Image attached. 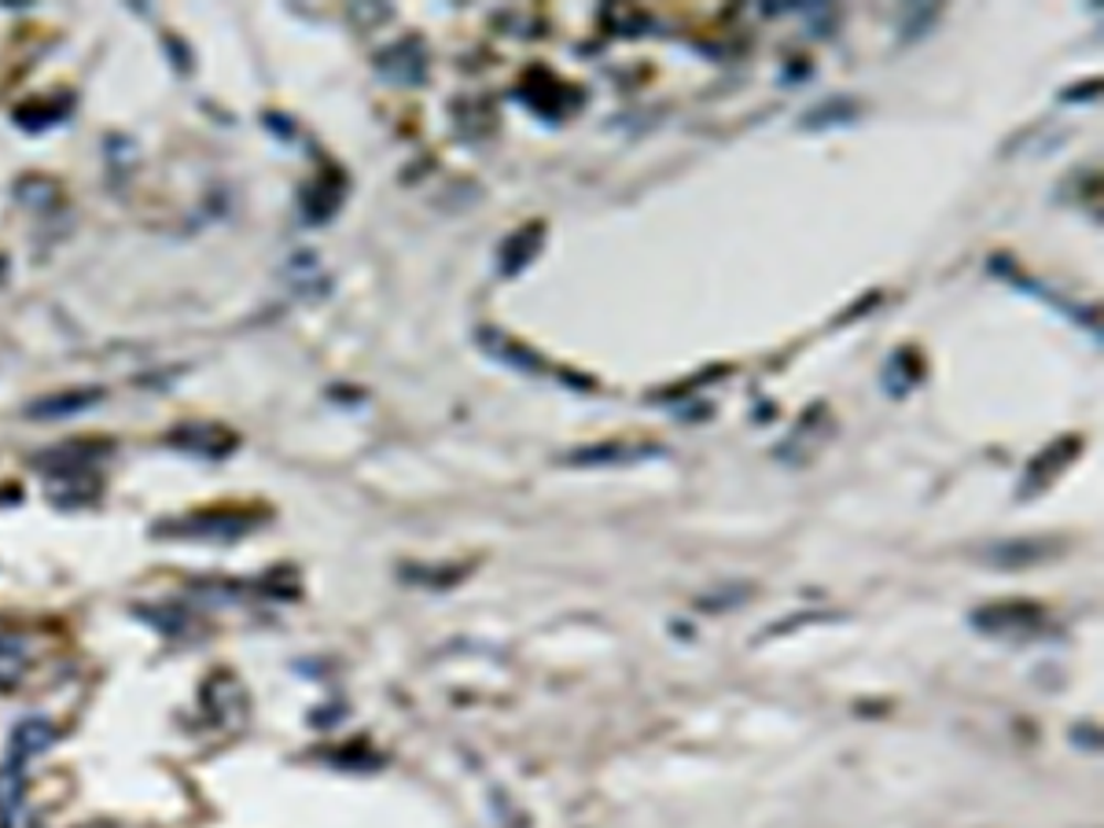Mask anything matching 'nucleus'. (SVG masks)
I'll list each match as a JSON object with an SVG mask.
<instances>
[{
    "label": "nucleus",
    "mask_w": 1104,
    "mask_h": 828,
    "mask_svg": "<svg viewBox=\"0 0 1104 828\" xmlns=\"http://www.w3.org/2000/svg\"><path fill=\"white\" fill-rule=\"evenodd\" d=\"M972 626L987 637L1027 640L1045 629V612L1027 601H1001V604H987V607H979V612H972Z\"/></svg>",
    "instance_id": "obj_1"
},
{
    "label": "nucleus",
    "mask_w": 1104,
    "mask_h": 828,
    "mask_svg": "<svg viewBox=\"0 0 1104 828\" xmlns=\"http://www.w3.org/2000/svg\"><path fill=\"white\" fill-rule=\"evenodd\" d=\"M1079 449H1082V438H1079V435H1068V438L1049 442V446H1045L1042 453H1038V457H1034L1031 464H1027L1023 482H1020V501H1027V497L1045 493L1049 486L1057 482V475L1071 468V460L1079 457Z\"/></svg>",
    "instance_id": "obj_2"
},
{
    "label": "nucleus",
    "mask_w": 1104,
    "mask_h": 828,
    "mask_svg": "<svg viewBox=\"0 0 1104 828\" xmlns=\"http://www.w3.org/2000/svg\"><path fill=\"white\" fill-rule=\"evenodd\" d=\"M828 416H832V413H828L825 405L806 408L799 424L792 427V435L777 446V457L784 464H795V468L810 464L817 457V449H821L825 442H828V435H832V420H828Z\"/></svg>",
    "instance_id": "obj_3"
},
{
    "label": "nucleus",
    "mask_w": 1104,
    "mask_h": 828,
    "mask_svg": "<svg viewBox=\"0 0 1104 828\" xmlns=\"http://www.w3.org/2000/svg\"><path fill=\"white\" fill-rule=\"evenodd\" d=\"M254 523H258V516L217 508V512H195L188 519H177L173 530L181 538H240L243 530L254 527Z\"/></svg>",
    "instance_id": "obj_4"
},
{
    "label": "nucleus",
    "mask_w": 1104,
    "mask_h": 828,
    "mask_svg": "<svg viewBox=\"0 0 1104 828\" xmlns=\"http://www.w3.org/2000/svg\"><path fill=\"white\" fill-rule=\"evenodd\" d=\"M22 762H8L0 766V825L4 828H30L26 821V777H22Z\"/></svg>",
    "instance_id": "obj_5"
},
{
    "label": "nucleus",
    "mask_w": 1104,
    "mask_h": 828,
    "mask_svg": "<svg viewBox=\"0 0 1104 828\" xmlns=\"http://www.w3.org/2000/svg\"><path fill=\"white\" fill-rule=\"evenodd\" d=\"M1060 545L1049 538H1023V541H1001V545L987 549V560L994 567H1027V563H1045L1049 556H1057Z\"/></svg>",
    "instance_id": "obj_6"
},
{
    "label": "nucleus",
    "mask_w": 1104,
    "mask_h": 828,
    "mask_svg": "<svg viewBox=\"0 0 1104 828\" xmlns=\"http://www.w3.org/2000/svg\"><path fill=\"white\" fill-rule=\"evenodd\" d=\"M55 744V725L49 718H22L11 733V762H26Z\"/></svg>",
    "instance_id": "obj_7"
},
{
    "label": "nucleus",
    "mask_w": 1104,
    "mask_h": 828,
    "mask_svg": "<svg viewBox=\"0 0 1104 828\" xmlns=\"http://www.w3.org/2000/svg\"><path fill=\"white\" fill-rule=\"evenodd\" d=\"M380 71L391 77V82H424V52H420V41H402L394 44L391 52L380 55Z\"/></svg>",
    "instance_id": "obj_8"
},
{
    "label": "nucleus",
    "mask_w": 1104,
    "mask_h": 828,
    "mask_svg": "<svg viewBox=\"0 0 1104 828\" xmlns=\"http://www.w3.org/2000/svg\"><path fill=\"white\" fill-rule=\"evenodd\" d=\"M651 453H659V449H651V446H629V442H601V446H590V449H574L567 453V464H593V468H601V464H634V460H645L651 457Z\"/></svg>",
    "instance_id": "obj_9"
},
{
    "label": "nucleus",
    "mask_w": 1104,
    "mask_h": 828,
    "mask_svg": "<svg viewBox=\"0 0 1104 828\" xmlns=\"http://www.w3.org/2000/svg\"><path fill=\"white\" fill-rule=\"evenodd\" d=\"M916 380H921V353L913 350H899L883 369V383H888L891 394H905Z\"/></svg>",
    "instance_id": "obj_10"
},
{
    "label": "nucleus",
    "mask_w": 1104,
    "mask_h": 828,
    "mask_svg": "<svg viewBox=\"0 0 1104 828\" xmlns=\"http://www.w3.org/2000/svg\"><path fill=\"white\" fill-rule=\"evenodd\" d=\"M96 391H71V394H49L41 402H33L26 413L38 416V420H52V416H66V413H77V408L93 405L96 402Z\"/></svg>",
    "instance_id": "obj_11"
},
{
    "label": "nucleus",
    "mask_w": 1104,
    "mask_h": 828,
    "mask_svg": "<svg viewBox=\"0 0 1104 828\" xmlns=\"http://www.w3.org/2000/svg\"><path fill=\"white\" fill-rule=\"evenodd\" d=\"M538 236H541V225H534V229L527 225L523 232H519V236H512V240L505 243V247H501L505 273H519L527 258H534V251H538V243H541Z\"/></svg>",
    "instance_id": "obj_12"
},
{
    "label": "nucleus",
    "mask_w": 1104,
    "mask_h": 828,
    "mask_svg": "<svg viewBox=\"0 0 1104 828\" xmlns=\"http://www.w3.org/2000/svg\"><path fill=\"white\" fill-rule=\"evenodd\" d=\"M22 662H26V656H22L19 640L0 637V684H15V678L22 673Z\"/></svg>",
    "instance_id": "obj_13"
}]
</instances>
